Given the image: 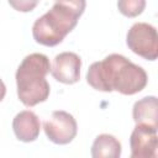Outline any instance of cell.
Returning a JSON list of instances; mask_svg holds the SVG:
<instances>
[{
  "instance_id": "1",
  "label": "cell",
  "mask_w": 158,
  "mask_h": 158,
  "mask_svg": "<svg viewBox=\"0 0 158 158\" xmlns=\"http://www.w3.org/2000/svg\"><path fill=\"white\" fill-rule=\"evenodd\" d=\"M88 84L95 90L122 95L142 91L148 81L146 70L122 54L112 53L100 62H94L86 73Z\"/></svg>"
},
{
  "instance_id": "2",
  "label": "cell",
  "mask_w": 158,
  "mask_h": 158,
  "mask_svg": "<svg viewBox=\"0 0 158 158\" xmlns=\"http://www.w3.org/2000/svg\"><path fill=\"white\" fill-rule=\"evenodd\" d=\"M85 6V0H56L53 6L35 21L32 26L33 40L47 47L59 44L74 30Z\"/></svg>"
},
{
  "instance_id": "3",
  "label": "cell",
  "mask_w": 158,
  "mask_h": 158,
  "mask_svg": "<svg viewBox=\"0 0 158 158\" xmlns=\"http://www.w3.org/2000/svg\"><path fill=\"white\" fill-rule=\"evenodd\" d=\"M49 72L51 63L43 53H31L22 59L15 78L17 96L25 106L32 107L48 99L51 88L46 75Z\"/></svg>"
},
{
  "instance_id": "4",
  "label": "cell",
  "mask_w": 158,
  "mask_h": 158,
  "mask_svg": "<svg viewBox=\"0 0 158 158\" xmlns=\"http://www.w3.org/2000/svg\"><path fill=\"white\" fill-rule=\"evenodd\" d=\"M126 43L133 53L147 60H156L158 57V35L151 23H133L127 32Z\"/></svg>"
},
{
  "instance_id": "5",
  "label": "cell",
  "mask_w": 158,
  "mask_h": 158,
  "mask_svg": "<svg viewBox=\"0 0 158 158\" xmlns=\"http://www.w3.org/2000/svg\"><path fill=\"white\" fill-rule=\"evenodd\" d=\"M43 130L51 142L56 144H68L75 138L78 125L72 114L57 110L53 111L51 117L44 121Z\"/></svg>"
},
{
  "instance_id": "6",
  "label": "cell",
  "mask_w": 158,
  "mask_h": 158,
  "mask_svg": "<svg viewBox=\"0 0 158 158\" xmlns=\"http://www.w3.org/2000/svg\"><path fill=\"white\" fill-rule=\"evenodd\" d=\"M158 128L136 125L130 136L131 158H156L158 151Z\"/></svg>"
},
{
  "instance_id": "7",
  "label": "cell",
  "mask_w": 158,
  "mask_h": 158,
  "mask_svg": "<svg viewBox=\"0 0 158 158\" xmlns=\"http://www.w3.org/2000/svg\"><path fill=\"white\" fill-rule=\"evenodd\" d=\"M81 59L74 52H62L57 54L51 65L52 77L63 84H74L80 79Z\"/></svg>"
},
{
  "instance_id": "8",
  "label": "cell",
  "mask_w": 158,
  "mask_h": 158,
  "mask_svg": "<svg viewBox=\"0 0 158 158\" xmlns=\"http://www.w3.org/2000/svg\"><path fill=\"white\" fill-rule=\"evenodd\" d=\"M12 130L19 141L33 142L40 136L41 122L38 116L31 110L20 111L12 120Z\"/></svg>"
},
{
  "instance_id": "9",
  "label": "cell",
  "mask_w": 158,
  "mask_h": 158,
  "mask_svg": "<svg viewBox=\"0 0 158 158\" xmlns=\"http://www.w3.org/2000/svg\"><path fill=\"white\" fill-rule=\"evenodd\" d=\"M132 116L136 125H144L158 128V102L157 98L151 95L137 100L132 107Z\"/></svg>"
},
{
  "instance_id": "10",
  "label": "cell",
  "mask_w": 158,
  "mask_h": 158,
  "mask_svg": "<svg viewBox=\"0 0 158 158\" xmlns=\"http://www.w3.org/2000/svg\"><path fill=\"white\" fill-rule=\"evenodd\" d=\"M91 156L94 158H118L121 156V143L115 136L101 133L93 142Z\"/></svg>"
},
{
  "instance_id": "11",
  "label": "cell",
  "mask_w": 158,
  "mask_h": 158,
  "mask_svg": "<svg viewBox=\"0 0 158 158\" xmlns=\"http://www.w3.org/2000/svg\"><path fill=\"white\" fill-rule=\"evenodd\" d=\"M146 0H117L118 11L126 17H136L143 12Z\"/></svg>"
},
{
  "instance_id": "12",
  "label": "cell",
  "mask_w": 158,
  "mask_h": 158,
  "mask_svg": "<svg viewBox=\"0 0 158 158\" xmlns=\"http://www.w3.org/2000/svg\"><path fill=\"white\" fill-rule=\"evenodd\" d=\"M7 1L14 10L20 12H30L40 2V0H7Z\"/></svg>"
},
{
  "instance_id": "13",
  "label": "cell",
  "mask_w": 158,
  "mask_h": 158,
  "mask_svg": "<svg viewBox=\"0 0 158 158\" xmlns=\"http://www.w3.org/2000/svg\"><path fill=\"white\" fill-rule=\"evenodd\" d=\"M5 94H6V86L4 81L0 79V101H2V99L5 98Z\"/></svg>"
}]
</instances>
